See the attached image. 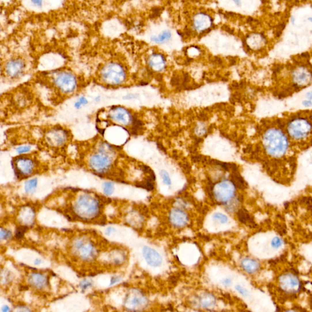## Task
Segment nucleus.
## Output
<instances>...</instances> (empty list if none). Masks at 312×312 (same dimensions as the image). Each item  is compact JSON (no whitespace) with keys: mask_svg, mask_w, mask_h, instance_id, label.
Segmentation results:
<instances>
[{"mask_svg":"<svg viewBox=\"0 0 312 312\" xmlns=\"http://www.w3.org/2000/svg\"><path fill=\"white\" fill-rule=\"evenodd\" d=\"M271 245L274 248H279L282 245V240L278 237H275L271 241Z\"/></svg>","mask_w":312,"mask_h":312,"instance_id":"c756f323","label":"nucleus"},{"mask_svg":"<svg viewBox=\"0 0 312 312\" xmlns=\"http://www.w3.org/2000/svg\"><path fill=\"white\" fill-rule=\"evenodd\" d=\"M241 265L244 270L249 274L254 273L257 271L259 269L258 263L253 259L245 258L243 259L241 262Z\"/></svg>","mask_w":312,"mask_h":312,"instance_id":"aec40b11","label":"nucleus"},{"mask_svg":"<svg viewBox=\"0 0 312 312\" xmlns=\"http://www.w3.org/2000/svg\"><path fill=\"white\" fill-rule=\"evenodd\" d=\"M232 1H233L235 5H237V6H239L241 5V0H232Z\"/></svg>","mask_w":312,"mask_h":312,"instance_id":"ea45409f","label":"nucleus"},{"mask_svg":"<svg viewBox=\"0 0 312 312\" xmlns=\"http://www.w3.org/2000/svg\"><path fill=\"white\" fill-rule=\"evenodd\" d=\"M30 150H31V146H22L18 147V148L16 149V151H17L18 154H25V153L29 152Z\"/></svg>","mask_w":312,"mask_h":312,"instance_id":"7c9ffc66","label":"nucleus"},{"mask_svg":"<svg viewBox=\"0 0 312 312\" xmlns=\"http://www.w3.org/2000/svg\"><path fill=\"white\" fill-rule=\"evenodd\" d=\"M74 250L78 257L84 260H91L96 254L93 244L86 239L76 240L74 243Z\"/></svg>","mask_w":312,"mask_h":312,"instance_id":"f8f14e48","label":"nucleus"},{"mask_svg":"<svg viewBox=\"0 0 312 312\" xmlns=\"http://www.w3.org/2000/svg\"><path fill=\"white\" fill-rule=\"evenodd\" d=\"M213 217L215 219L218 220L221 223H223V224L226 223L227 221H228V218H227V216L220 212L214 213L213 215Z\"/></svg>","mask_w":312,"mask_h":312,"instance_id":"cd10ccee","label":"nucleus"},{"mask_svg":"<svg viewBox=\"0 0 312 312\" xmlns=\"http://www.w3.org/2000/svg\"><path fill=\"white\" fill-rule=\"evenodd\" d=\"M295 21H296V20H295V18H294V17H293V18H292V23H293V24H294L295 23Z\"/></svg>","mask_w":312,"mask_h":312,"instance_id":"a18cd8bd","label":"nucleus"},{"mask_svg":"<svg viewBox=\"0 0 312 312\" xmlns=\"http://www.w3.org/2000/svg\"><path fill=\"white\" fill-rule=\"evenodd\" d=\"M91 285H92V283L90 282L87 281V280H84V281L81 282L80 283V287L83 290H86L87 288L90 287Z\"/></svg>","mask_w":312,"mask_h":312,"instance_id":"72a5a7b5","label":"nucleus"},{"mask_svg":"<svg viewBox=\"0 0 312 312\" xmlns=\"http://www.w3.org/2000/svg\"><path fill=\"white\" fill-rule=\"evenodd\" d=\"M169 219L171 224L176 227H182L186 226L188 222V215L179 209L171 210L169 215Z\"/></svg>","mask_w":312,"mask_h":312,"instance_id":"2eb2a0df","label":"nucleus"},{"mask_svg":"<svg viewBox=\"0 0 312 312\" xmlns=\"http://www.w3.org/2000/svg\"><path fill=\"white\" fill-rule=\"evenodd\" d=\"M311 34H312V31H311Z\"/></svg>","mask_w":312,"mask_h":312,"instance_id":"de8ad7c7","label":"nucleus"},{"mask_svg":"<svg viewBox=\"0 0 312 312\" xmlns=\"http://www.w3.org/2000/svg\"><path fill=\"white\" fill-rule=\"evenodd\" d=\"M35 218V213L33 209L25 207L22 210L20 213V220L24 226L30 225L33 223Z\"/></svg>","mask_w":312,"mask_h":312,"instance_id":"6ab92c4d","label":"nucleus"},{"mask_svg":"<svg viewBox=\"0 0 312 312\" xmlns=\"http://www.w3.org/2000/svg\"><path fill=\"white\" fill-rule=\"evenodd\" d=\"M148 301L145 296L140 291L134 289L127 294L124 306L130 310H140L147 306Z\"/></svg>","mask_w":312,"mask_h":312,"instance_id":"9b49d317","label":"nucleus"},{"mask_svg":"<svg viewBox=\"0 0 312 312\" xmlns=\"http://www.w3.org/2000/svg\"><path fill=\"white\" fill-rule=\"evenodd\" d=\"M171 37L172 34L171 32L168 30H165L161 32L160 34L152 36L151 39L156 44H163L170 41Z\"/></svg>","mask_w":312,"mask_h":312,"instance_id":"412c9836","label":"nucleus"},{"mask_svg":"<svg viewBox=\"0 0 312 312\" xmlns=\"http://www.w3.org/2000/svg\"><path fill=\"white\" fill-rule=\"evenodd\" d=\"M45 141L48 146L59 148L64 146L68 140V132L62 128L49 130L45 134Z\"/></svg>","mask_w":312,"mask_h":312,"instance_id":"9d476101","label":"nucleus"},{"mask_svg":"<svg viewBox=\"0 0 312 312\" xmlns=\"http://www.w3.org/2000/svg\"><path fill=\"white\" fill-rule=\"evenodd\" d=\"M235 289L239 292L241 295L244 296H247L248 295H249V293H248L247 290L246 289H245V288H243V287L240 286V285H237V286L235 287Z\"/></svg>","mask_w":312,"mask_h":312,"instance_id":"473e14b6","label":"nucleus"},{"mask_svg":"<svg viewBox=\"0 0 312 312\" xmlns=\"http://www.w3.org/2000/svg\"><path fill=\"white\" fill-rule=\"evenodd\" d=\"M79 103H80L81 104V105H86L88 103V101L87 100V99L85 98V97H81L79 98Z\"/></svg>","mask_w":312,"mask_h":312,"instance_id":"4c0bfd02","label":"nucleus"},{"mask_svg":"<svg viewBox=\"0 0 312 312\" xmlns=\"http://www.w3.org/2000/svg\"><path fill=\"white\" fill-rule=\"evenodd\" d=\"M285 124L283 127L290 142L298 144L312 142V112L292 115Z\"/></svg>","mask_w":312,"mask_h":312,"instance_id":"f03ea898","label":"nucleus"},{"mask_svg":"<svg viewBox=\"0 0 312 312\" xmlns=\"http://www.w3.org/2000/svg\"><path fill=\"white\" fill-rule=\"evenodd\" d=\"M120 281V278H119L118 277H112V279H111L110 285H114L115 283L118 282Z\"/></svg>","mask_w":312,"mask_h":312,"instance_id":"58836bf2","label":"nucleus"},{"mask_svg":"<svg viewBox=\"0 0 312 312\" xmlns=\"http://www.w3.org/2000/svg\"><path fill=\"white\" fill-rule=\"evenodd\" d=\"M50 87L62 95H71L77 87V80L76 76L71 72L55 71L49 75Z\"/></svg>","mask_w":312,"mask_h":312,"instance_id":"20e7f679","label":"nucleus"},{"mask_svg":"<svg viewBox=\"0 0 312 312\" xmlns=\"http://www.w3.org/2000/svg\"><path fill=\"white\" fill-rule=\"evenodd\" d=\"M235 186L232 181L224 180L216 184L213 188V195L216 201L226 204L232 200L235 194Z\"/></svg>","mask_w":312,"mask_h":312,"instance_id":"0eeeda50","label":"nucleus"},{"mask_svg":"<svg viewBox=\"0 0 312 312\" xmlns=\"http://www.w3.org/2000/svg\"><path fill=\"white\" fill-rule=\"evenodd\" d=\"M29 283L37 289H43L48 285V278L45 275L41 273L31 274L28 279Z\"/></svg>","mask_w":312,"mask_h":312,"instance_id":"f3484780","label":"nucleus"},{"mask_svg":"<svg viewBox=\"0 0 312 312\" xmlns=\"http://www.w3.org/2000/svg\"><path fill=\"white\" fill-rule=\"evenodd\" d=\"M73 211L79 218L92 220L97 217L99 213V203L92 195L81 194L74 204Z\"/></svg>","mask_w":312,"mask_h":312,"instance_id":"39448f33","label":"nucleus"},{"mask_svg":"<svg viewBox=\"0 0 312 312\" xmlns=\"http://www.w3.org/2000/svg\"><path fill=\"white\" fill-rule=\"evenodd\" d=\"M237 171V170H236ZM236 171H234L232 175V182L235 184V186L239 188H245L246 186L244 180L242 179V177L240 176V174L237 173Z\"/></svg>","mask_w":312,"mask_h":312,"instance_id":"b1692460","label":"nucleus"},{"mask_svg":"<svg viewBox=\"0 0 312 312\" xmlns=\"http://www.w3.org/2000/svg\"><path fill=\"white\" fill-rule=\"evenodd\" d=\"M160 176L164 184H165L167 186H170L171 185V179L168 172L165 170H162L160 171Z\"/></svg>","mask_w":312,"mask_h":312,"instance_id":"bb28decb","label":"nucleus"},{"mask_svg":"<svg viewBox=\"0 0 312 312\" xmlns=\"http://www.w3.org/2000/svg\"><path fill=\"white\" fill-rule=\"evenodd\" d=\"M137 98V95L136 94H129L128 95H126L125 97H124V99H127V100H129V99H135Z\"/></svg>","mask_w":312,"mask_h":312,"instance_id":"e433bc0d","label":"nucleus"},{"mask_svg":"<svg viewBox=\"0 0 312 312\" xmlns=\"http://www.w3.org/2000/svg\"><path fill=\"white\" fill-rule=\"evenodd\" d=\"M237 216L239 221L243 224L249 225L251 227H255L256 226L253 218H251V216L245 210L241 209L239 210L237 213Z\"/></svg>","mask_w":312,"mask_h":312,"instance_id":"4be33fe9","label":"nucleus"},{"mask_svg":"<svg viewBox=\"0 0 312 312\" xmlns=\"http://www.w3.org/2000/svg\"><path fill=\"white\" fill-rule=\"evenodd\" d=\"M103 189L104 192L105 194L111 195L114 192V186L112 182H106L103 185Z\"/></svg>","mask_w":312,"mask_h":312,"instance_id":"a878e982","label":"nucleus"},{"mask_svg":"<svg viewBox=\"0 0 312 312\" xmlns=\"http://www.w3.org/2000/svg\"><path fill=\"white\" fill-rule=\"evenodd\" d=\"M107 119L114 124L126 126L133 122V117L128 110L121 106L111 107L107 112Z\"/></svg>","mask_w":312,"mask_h":312,"instance_id":"1a4fd4ad","label":"nucleus"},{"mask_svg":"<svg viewBox=\"0 0 312 312\" xmlns=\"http://www.w3.org/2000/svg\"><path fill=\"white\" fill-rule=\"evenodd\" d=\"M0 235H1V240H7V239H9V238H10L12 234H11V232H10V231L1 229V234H0Z\"/></svg>","mask_w":312,"mask_h":312,"instance_id":"2f4dec72","label":"nucleus"},{"mask_svg":"<svg viewBox=\"0 0 312 312\" xmlns=\"http://www.w3.org/2000/svg\"><path fill=\"white\" fill-rule=\"evenodd\" d=\"M232 283V280L230 278H226L223 281V284L225 286H229Z\"/></svg>","mask_w":312,"mask_h":312,"instance_id":"c9c22d12","label":"nucleus"},{"mask_svg":"<svg viewBox=\"0 0 312 312\" xmlns=\"http://www.w3.org/2000/svg\"><path fill=\"white\" fill-rule=\"evenodd\" d=\"M37 179L34 178L28 181L25 183L24 189L26 193H33L37 187Z\"/></svg>","mask_w":312,"mask_h":312,"instance_id":"393cba45","label":"nucleus"},{"mask_svg":"<svg viewBox=\"0 0 312 312\" xmlns=\"http://www.w3.org/2000/svg\"><path fill=\"white\" fill-rule=\"evenodd\" d=\"M262 143L264 152L274 163L285 161L291 142L283 125H271L263 134Z\"/></svg>","mask_w":312,"mask_h":312,"instance_id":"f257e3e1","label":"nucleus"},{"mask_svg":"<svg viewBox=\"0 0 312 312\" xmlns=\"http://www.w3.org/2000/svg\"><path fill=\"white\" fill-rule=\"evenodd\" d=\"M9 310H10V309H9V307H8L7 305H5V306H4L3 307V309H2V311H3V312H7V311H9Z\"/></svg>","mask_w":312,"mask_h":312,"instance_id":"79ce46f5","label":"nucleus"},{"mask_svg":"<svg viewBox=\"0 0 312 312\" xmlns=\"http://www.w3.org/2000/svg\"><path fill=\"white\" fill-rule=\"evenodd\" d=\"M27 229H28V227L26 226H22L18 227L17 229V230H16V232H15L16 237H17V239H21V238L23 237L24 234L25 233V232L27 230Z\"/></svg>","mask_w":312,"mask_h":312,"instance_id":"c85d7f7f","label":"nucleus"},{"mask_svg":"<svg viewBox=\"0 0 312 312\" xmlns=\"http://www.w3.org/2000/svg\"><path fill=\"white\" fill-rule=\"evenodd\" d=\"M41 263V260L40 259H39V258H37L34 261V263L35 264V265H39V264H40Z\"/></svg>","mask_w":312,"mask_h":312,"instance_id":"37998d69","label":"nucleus"},{"mask_svg":"<svg viewBox=\"0 0 312 312\" xmlns=\"http://www.w3.org/2000/svg\"><path fill=\"white\" fill-rule=\"evenodd\" d=\"M310 304H311V308H312V296H311V297L310 298Z\"/></svg>","mask_w":312,"mask_h":312,"instance_id":"49530a36","label":"nucleus"},{"mask_svg":"<svg viewBox=\"0 0 312 312\" xmlns=\"http://www.w3.org/2000/svg\"><path fill=\"white\" fill-rule=\"evenodd\" d=\"M43 1L44 0H31L32 3L35 5V6L37 7L41 6L42 4H43Z\"/></svg>","mask_w":312,"mask_h":312,"instance_id":"f704fd0d","label":"nucleus"},{"mask_svg":"<svg viewBox=\"0 0 312 312\" xmlns=\"http://www.w3.org/2000/svg\"><path fill=\"white\" fill-rule=\"evenodd\" d=\"M212 24V19L206 14L199 13L193 19V27L198 32H202L208 29Z\"/></svg>","mask_w":312,"mask_h":312,"instance_id":"dca6fc26","label":"nucleus"},{"mask_svg":"<svg viewBox=\"0 0 312 312\" xmlns=\"http://www.w3.org/2000/svg\"><path fill=\"white\" fill-rule=\"evenodd\" d=\"M115 150L107 143L101 142L97 148L87 158L88 165L94 173L105 174L107 173L114 165Z\"/></svg>","mask_w":312,"mask_h":312,"instance_id":"7ed1b4c3","label":"nucleus"},{"mask_svg":"<svg viewBox=\"0 0 312 312\" xmlns=\"http://www.w3.org/2000/svg\"><path fill=\"white\" fill-rule=\"evenodd\" d=\"M100 80L107 86L121 85L126 79V72L120 63L110 61L101 68L99 71Z\"/></svg>","mask_w":312,"mask_h":312,"instance_id":"423d86ee","label":"nucleus"},{"mask_svg":"<svg viewBox=\"0 0 312 312\" xmlns=\"http://www.w3.org/2000/svg\"><path fill=\"white\" fill-rule=\"evenodd\" d=\"M25 63L20 58H14L8 60L4 66V73L10 79H16L22 76L25 70Z\"/></svg>","mask_w":312,"mask_h":312,"instance_id":"ddd939ff","label":"nucleus"},{"mask_svg":"<svg viewBox=\"0 0 312 312\" xmlns=\"http://www.w3.org/2000/svg\"><path fill=\"white\" fill-rule=\"evenodd\" d=\"M149 65L153 69L158 71L163 70L165 67V60L162 55L160 54H152L148 60Z\"/></svg>","mask_w":312,"mask_h":312,"instance_id":"a211bd4d","label":"nucleus"},{"mask_svg":"<svg viewBox=\"0 0 312 312\" xmlns=\"http://www.w3.org/2000/svg\"><path fill=\"white\" fill-rule=\"evenodd\" d=\"M114 230H115L114 228H112V227H108V228H107V230H106V234H108V235H109V234L111 233V232H113Z\"/></svg>","mask_w":312,"mask_h":312,"instance_id":"a19ab883","label":"nucleus"},{"mask_svg":"<svg viewBox=\"0 0 312 312\" xmlns=\"http://www.w3.org/2000/svg\"><path fill=\"white\" fill-rule=\"evenodd\" d=\"M199 302L204 308H212L215 305V298L211 294L205 293L200 298Z\"/></svg>","mask_w":312,"mask_h":312,"instance_id":"5701e85b","label":"nucleus"},{"mask_svg":"<svg viewBox=\"0 0 312 312\" xmlns=\"http://www.w3.org/2000/svg\"><path fill=\"white\" fill-rule=\"evenodd\" d=\"M15 174L20 177H26L33 174L37 168V162L27 156L15 158L14 160Z\"/></svg>","mask_w":312,"mask_h":312,"instance_id":"6e6552de","label":"nucleus"},{"mask_svg":"<svg viewBox=\"0 0 312 312\" xmlns=\"http://www.w3.org/2000/svg\"><path fill=\"white\" fill-rule=\"evenodd\" d=\"M143 256L149 265L152 267H158L162 263V257L156 250L148 246H144L142 249Z\"/></svg>","mask_w":312,"mask_h":312,"instance_id":"4468645a","label":"nucleus"},{"mask_svg":"<svg viewBox=\"0 0 312 312\" xmlns=\"http://www.w3.org/2000/svg\"><path fill=\"white\" fill-rule=\"evenodd\" d=\"M307 20L309 21V22L312 23V17H309L307 18Z\"/></svg>","mask_w":312,"mask_h":312,"instance_id":"c03bdc74","label":"nucleus"}]
</instances>
